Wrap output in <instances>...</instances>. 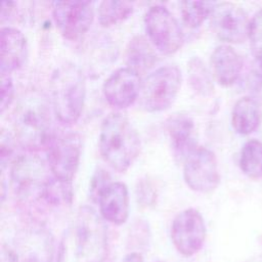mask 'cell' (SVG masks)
I'll return each instance as SVG.
<instances>
[{
    "mask_svg": "<svg viewBox=\"0 0 262 262\" xmlns=\"http://www.w3.org/2000/svg\"><path fill=\"white\" fill-rule=\"evenodd\" d=\"M28 57V42L17 29L4 27L0 31V74L10 75L20 69Z\"/></svg>",
    "mask_w": 262,
    "mask_h": 262,
    "instance_id": "obj_13",
    "label": "cell"
},
{
    "mask_svg": "<svg viewBox=\"0 0 262 262\" xmlns=\"http://www.w3.org/2000/svg\"><path fill=\"white\" fill-rule=\"evenodd\" d=\"M166 129L175 157L184 161L187 155L196 147L192 119L185 114H174L167 120Z\"/></svg>",
    "mask_w": 262,
    "mask_h": 262,
    "instance_id": "obj_15",
    "label": "cell"
},
{
    "mask_svg": "<svg viewBox=\"0 0 262 262\" xmlns=\"http://www.w3.org/2000/svg\"><path fill=\"white\" fill-rule=\"evenodd\" d=\"M182 76L178 67L168 64L149 74L141 84L140 106L149 113L162 112L171 106L177 97Z\"/></svg>",
    "mask_w": 262,
    "mask_h": 262,
    "instance_id": "obj_5",
    "label": "cell"
},
{
    "mask_svg": "<svg viewBox=\"0 0 262 262\" xmlns=\"http://www.w3.org/2000/svg\"><path fill=\"white\" fill-rule=\"evenodd\" d=\"M133 11V3L129 1L104 0L98 7V20L102 27H111L126 19Z\"/></svg>",
    "mask_w": 262,
    "mask_h": 262,
    "instance_id": "obj_20",
    "label": "cell"
},
{
    "mask_svg": "<svg viewBox=\"0 0 262 262\" xmlns=\"http://www.w3.org/2000/svg\"><path fill=\"white\" fill-rule=\"evenodd\" d=\"M107 253L108 237L103 220L91 208H81L61 238L58 262H104Z\"/></svg>",
    "mask_w": 262,
    "mask_h": 262,
    "instance_id": "obj_1",
    "label": "cell"
},
{
    "mask_svg": "<svg viewBox=\"0 0 262 262\" xmlns=\"http://www.w3.org/2000/svg\"><path fill=\"white\" fill-rule=\"evenodd\" d=\"M187 73H188V82L191 88L202 96H209L213 93L214 86L212 82L211 75L203 62V60L199 57H192L188 61L187 64Z\"/></svg>",
    "mask_w": 262,
    "mask_h": 262,
    "instance_id": "obj_21",
    "label": "cell"
},
{
    "mask_svg": "<svg viewBox=\"0 0 262 262\" xmlns=\"http://www.w3.org/2000/svg\"><path fill=\"white\" fill-rule=\"evenodd\" d=\"M262 110L256 99L250 96L239 98L231 112V125L241 135L253 133L261 124Z\"/></svg>",
    "mask_w": 262,
    "mask_h": 262,
    "instance_id": "obj_17",
    "label": "cell"
},
{
    "mask_svg": "<svg viewBox=\"0 0 262 262\" xmlns=\"http://www.w3.org/2000/svg\"><path fill=\"white\" fill-rule=\"evenodd\" d=\"M249 39L256 51L262 50V9L257 11L250 19Z\"/></svg>",
    "mask_w": 262,
    "mask_h": 262,
    "instance_id": "obj_26",
    "label": "cell"
},
{
    "mask_svg": "<svg viewBox=\"0 0 262 262\" xmlns=\"http://www.w3.org/2000/svg\"><path fill=\"white\" fill-rule=\"evenodd\" d=\"M51 102L56 119L62 124H73L80 118L86 96L85 79L81 71L66 64L58 68L51 78Z\"/></svg>",
    "mask_w": 262,
    "mask_h": 262,
    "instance_id": "obj_4",
    "label": "cell"
},
{
    "mask_svg": "<svg viewBox=\"0 0 262 262\" xmlns=\"http://www.w3.org/2000/svg\"><path fill=\"white\" fill-rule=\"evenodd\" d=\"M52 16L63 38L74 41L89 30L94 12L88 1H55L52 3Z\"/></svg>",
    "mask_w": 262,
    "mask_h": 262,
    "instance_id": "obj_11",
    "label": "cell"
},
{
    "mask_svg": "<svg viewBox=\"0 0 262 262\" xmlns=\"http://www.w3.org/2000/svg\"><path fill=\"white\" fill-rule=\"evenodd\" d=\"M47 161L53 177L72 183L81 158V139L77 133L53 135L47 147Z\"/></svg>",
    "mask_w": 262,
    "mask_h": 262,
    "instance_id": "obj_7",
    "label": "cell"
},
{
    "mask_svg": "<svg viewBox=\"0 0 262 262\" xmlns=\"http://www.w3.org/2000/svg\"><path fill=\"white\" fill-rule=\"evenodd\" d=\"M181 15L186 26L199 28L204 20L210 16L215 3L206 1H183L181 2Z\"/></svg>",
    "mask_w": 262,
    "mask_h": 262,
    "instance_id": "obj_22",
    "label": "cell"
},
{
    "mask_svg": "<svg viewBox=\"0 0 262 262\" xmlns=\"http://www.w3.org/2000/svg\"><path fill=\"white\" fill-rule=\"evenodd\" d=\"M14 97V86L9 75L1 74L0 79V111L3 114Z\"/></svg>",
    "mask_w": 262,
    "mask_h": 262,
    "instance_id": "obj_25",
    "label": "cell"
},
{
    "mask_svg": "<svg viewBox=\"0 0 262 262\" xmlns=\"http://www.w3.org/2000/svg\"><path fill=\"white\" fill-rule=\"evenodd\" d=\"M46 101L33 93L24 97L13 113V129L17 140L30 149L47 147L54 135Z\"/></svg>",
    "mask_w": 262,
    "mask_h": 262,
    "instance_id": "obj_3",
    "label": "cell"
},
{
    "mask_svg": "<svg viewBox=\"0 0 262 262\" xmlns=\"http://www.w3.org/2000/svg\"><path fill=\"white\" fill-rule=\"evenodd\" d=\"M144 25L149 40L161 53L172 54L181 48L184 41L182 30L166 7H149L144 15Z\"/></svg>",
    "mask_w": 262,
    "mask_h": 262,
    "instance_id": "obj_6",
    "label": "cell"
},
{
    "mask_svg": "<svg viewBox=\"0 0 262 262\" xmlns=\"http://www.w3.org/2000/svg\"><path fill=\"white\" fill-rule=\"evenodd\" d=\"M110 176L107 173H105V171L103 170H98L91 181V186H90V193H91V198L94 199L95 201H97V198L99 195V193L101 192V190L110 183Z\"/></svg>",
    "mask_w": 262,
    "mask_h": 262,
    "instance_id": "obj_27",
    "label": "cell"
},
{
    "mask_svg": "<svg viewBox=\"0 0 262 262\" xmlns=\"http://www.w3.org/2000/svg\"><path fill=\"white\" fill-rule=\"evenodd\" d=\"M126 62L128 68L140 75L155 66L157 62V53L146 38L140 35L135 36L128 43Z\"/></svg>",
    "mask_w": 262,
    "mask_h": 262,
    "instance_id": "obj_18",
    "label": "cell"
},
{
    "mask_svg": "<svg viewBox=\"0 0 262 262\" xmlns=\"http://www.w3.org/2000/svg\"><path fill=\"white\" fill-rule=\"evenodd\" d=\"M247 87L252 93H258L262 90V50L255 52L247 75Z\"/></svg>",
    "mask_w": 262,
    "mask_h": 262,
    "instance_id": "obj_24",
    "label": "cell"
},
{
    "mask_svg": "<svg viewBox=\"0 0 262 262\" xmlns=\"http://www.w3.org/2000/svg\"><path fill=\"white\" fill-rule=\"evenodd\" d=\"M140 75L128 67L115 71L103 83L102 92L106 102L115 108H126L139 97Z\"/></svg>",
    "mask_w": 262,
    "mask_h": 262,
    "instance_id": "obj_12",
    "label": "cell"
},
{
    "mask_svg": "<svg viewBox=\"0 0 262 262\" xmlns=\"http://www.w3.org/2000/svg\"><path fill=\"white\" fill-rule=\"evenodd\" d=\"M122 262H143V259L139 252H131L124 257Z\"/></svg>",
    "mask_w": 262,
    "mask_h": 262,
    "instance_id": "obj_28",
    "label": "cell"
},
{
    "mask_svg": "<svg viewBox=\"0 0 262 262\" xmlns=\"http://www.w3.org/2000/svg\"><path fill=\"white\" fill-rule=\"evenodd\" d=\"M183 178L193 191L208 193L215 190L220 182L215 154L204 146L193 148L183 161Z\"/></svg>",
    "mask_w": 262,
    "mask_h": 262,
    "instance_id": "obj_8",
    "label": "cell"
},
{
    "mask_svg": "<svg viewBox=\"0 0 262 262\" xmlns=\"http://www.w3.org/2000/svg\"><path fill=\"white\" fill-rule=\"evenodd\" d=\"M239 168L251 179L262 178V142L257 139L248 140L242 147Z\"/></svg>",
    "mask_w": 262,
    "mask_h": 262,
    "instance_id": "obj_19",
    "label": "cell"
},
{
    "mask_svg": "<svg viewBox=\"0 0 262 262\" xmlns=\"http://www.w3.org/2000/svg\"><path fill=\"white\" fill-rule=\"evenodd\" d=\"M210 19L213 32L224 42L237 44L249 38L250 19L246 11L234 3H216Z\"/></svg>",
    "mask_w": 262,
    "mask_h": 262,
    "instance_id": "obj_10",
    "label": "cell"
},
{
    "mask_svg": "<svg viewBox=\"0 0 262 262\" xmlns=\"http://www.w3.org/2000/svg\"><path fill=\"white\" fill-rule=\"evenodd\" d=\"M207 235L202 214L193 209L178 213L171 225V241L178 253L185 257L196 254L204 246Z\"/></svg>",
    "mask_w": 262,
    "mask_h": 262,
    "instance_id": "obj_9",
    "label": "cell"
},
{
    "mask_svg": "<svg viewBox=\"0 0 262 262\" xmlns=\"http://www.w3.org/2000/svg\"><path fill=\"white\" fill-rule=\"evenodd\" d=\"M135 191L137 202L141 207L150 208L157 203V188L149 178L144 177L138 180Z\"/></svg>",
    "mask_w": 262,
    "mask_h": 262,
    "instance_id": "obj_23",
    "label": "cell"
},
{
    "mask_svg": "<svg viewBox=\"0 0 262 262\" xmlns=\"http://www.w3.org/2000/svg\"><path fill=\"white\" fill-rule=\"evenodd\" d=\"M99 151L103 161L118 172L127 171L140 151V138L130 121L121 113L108 114L99 132Z\"/></svg>",
    "mask_w": 262,
    "mask_h": 262,
    "instance_id": "obj_2",
    "label": "cell"
},
{
    "mask_svg": "<svg viewBox=\"0 0 262 262\" xmlns=\"http://www.w3.org/2000/svg\"><path fill=\"white\" fill-rule=\"evenodd\" d=\"M102 219L115 225L125 223L129 216L128 187L123 182H110L97 198Z\"/></svg>",
    "mask_w": 262,
    "mask_h": 262,
    "instance_id": "obj_14",
    "label": "cell"
},
{
    "mask_svg": "<svg viewBox=\"0 0 262 262\" xmlns=\"http://www.w3.org/2000/svg\"><path fill=\"white\" fill-rule=\"evenodd\" d=\"M211 66L216 81L228 87L238 79L243 69V59L231 46L224 44L217 46L212 52Z\"/></svg>",
    "mask_w": 262,
    "mask_h": 262,
    "instance_id": "obj_16",
    "label": "cell"
}]
</instances>
